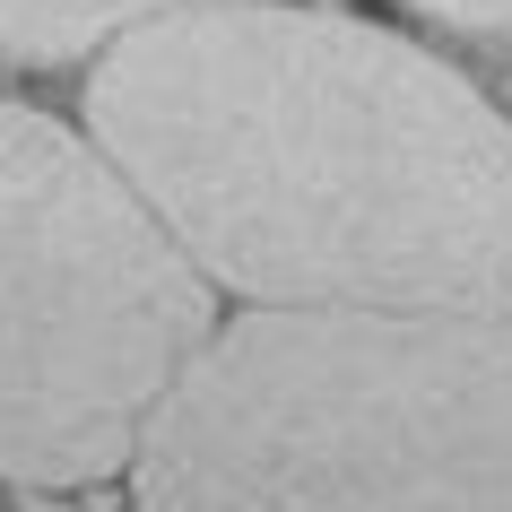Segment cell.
<instances>
[{
    "label": "cell",
    "instance_id": "obj_3",
    "mask_svg": "<svg viewBox=\"0 0 512 512\" xmlns=\"http://www.w3.org/2000/svg\"><path fill=\"white\" fill-rule=\"evenodd\" d=\"M217 339V296L87 131L0 105V478L96 486Z\"/></svg>",
    "mask_w": 512,
    "mask_h": 512
},
{
    "label": "cell",
    "instance_id": "obj_5",
    "mask_svg": "<svg viewBox=\"0 0 512 512\" xmlns=\"http://www.w3.org/2000/svg\"><path fill=\"white\" fill-rule=\"evenodd\" d=\"M417 9H434V18H452L469 35H512V0H417Z\"/></svg>",
    "mask_w": 512,
    "mask_h": 512
},
{
    "label": "cell",
    "instance_id": "obj_2",
    "mask_svg": "<svg viewBox=\"0 0 512 512\" xmlns=\"http://www.w3.org/2000/svg\"><path fill=\"white\" fill-rule=\"evenodd\" d=\"M139 512H512V322L235 313L131 460Z\"/></svg>",
    "mask_w": 512,
    "mask_h": 512
},
{
    "label": "cell",
    "instance_id": "obj_1",
    "mask_svg": "<svg viewBox=\"0 0 512 512\" xmlns=\"http://www.w3.org/2000/svg\"><path fill=\"white\" fill-rule=\"evenodd\" d=\"M87 139L252 313L512 322V122L408 35L209 0L96 61Z\"/></svg>",
    "mask_w": 512,
    "mask_h": 512
},
{
    "label": "cell",
    "instance_id": "obj_4",
    "mask_svg": "<svg viewBox=\"0 0 512 512\" xmlns=\"http://www.w3.org/2000/svg\"><path fill=\"white\" fill-rule=\"evenodd\" d=\"M183 9H209V0H0V53L18 61H105L122 35L157 27V18H183Z\"/></svg>",
    "mask_w": 512,
    "mask_h": 512
}]
</instances>
